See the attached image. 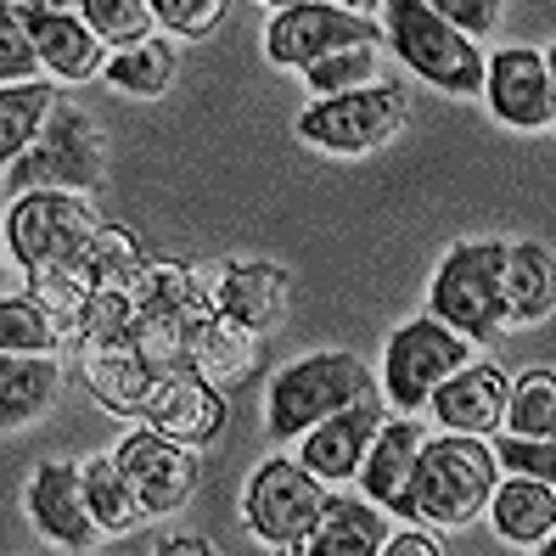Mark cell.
I'll return each instance as SVG.
<instances>
[{"label":"cell","instance_id":"12","mask_svg":"<svg viewBox=\"0 0 556 556\" xmlns=\"http://www.w3.org/2000/svg\"><path fill=\"white\" fill-rule=\"evenodd\" d=\"M113 462L129 483V495L141 501L147 517H169L191 501V489H198V450L191 444H175V439H163L152 428H136L118 450H113Z\"/></svg>","mask_w":556,"mask_h":556},{"label":"cell","instance_id":"22","mask_svg":"<svg viewBox=\"0 0 556 556\" xmlns=\"http://www.w3.org/2000/svg\"><path fill=\"white\" fill-rule=\"evenodd\" d=\"M28 28H35V51L46 74L96 79L108 68V46L90 35V23L79 12H28Z\"/></svg>","mask_w":556,"mask_h":556},{"label":"cell","instance_id":"18","mask_svg":"<svg viewBox=\"0 0 556 556\" xmlns=\"http://www.w3.org/2000/svg\"><path fill=\"white\" fill-rule=\"evenodd\" d=\"M421 444H428V433L416 428V416H410V410L382 416V428L371 433L366 462H359V472H354V478L366 483V495H371L382 511L405 517V489H410V472H416Z\"/></svg>","mask_w":556,"mask_h":556},{"label":"cell","instance_id":"25","mask_svg":"<svg viewBox=\"0 0 556 556\" xmlns=\"http://www.w3.org/2000/svg\"><path fill=\"white\" fill-rule=\"evenodd\" d=\"M141 265H147V248H141L136 231H124V225H96L90 242L62 270H68L74 287L90 299V292H108V287H129L141 276Z\"/></svg>","mask_w":556,"mask_h":556},{"label":"cell","instance_id":"35","mask_svg":"<svg viewBox=\"0 0 556 556\" xmlns=\"http://www.w3.org/2000/svg\"><path fill=\"white\" fill-rule=\"evenodd\" d=\"M304 79L315 90V102H320V96H343V90L371 85L377 79V46H343L332 56H315L304 68Z\"/></svg>","mask_w":556,"mask_h":556},{"label":"cell","instance_id":"34","mask_svg":"<svg viewBox=\"0 0 556 556\" xmlns=\"http://www.w3.org/2000/svg\"><path fill=\"white\" fill-rule=\"evenodd\" d=\"M74 12L90 23V35L102 46H136V40H147L157 28L147 0H79Z\"/></svg>","mask_w":556,"mask_h":556},{"label":"cell","instance_id":"4","mask_svg":"<svg viewBox=\"0 0 556 556\" xmlns=\"http://www.w3.org/2000/svg\"><path fill=\"white\" fill-rule=\"evenodd\" d=\"M382 40L400 51L410 74L450 96H478L483 90V51L450 28L428 0H382Z\"/></svg>","mask_w":556,"mask_h":556},{"label":"cell","instance_id":"30","mask_svg":"<svg viewBox=\"0 0 556 556\" xmlns=\"http://www.w3.org/2000/svg\"><path fill=\"white\" fill-rule=\"evenodd\" d=\"M79 478H85V501H90L96 529L129 534V529H141V522H147V511H141L136 495H129V483H124V472H118L113 455H96V462H85Z\"/></svg>","mask_w":556,"mask_h":556},{"label":"cell","instance_id":"37","mask_svg":"<svg viewBox=\"0 0 556 556\" xmlns=\"http://www.w3.org/2000/svg\"><path fill=\"white\" fill-rule=\"evenodd\" d=\"M147 7H152V23H163L180 40L214 35V23L225 17V0H147Z\"/></svg>","mask_w":556,"mask_h":556},{"label":"cell","instance_id":"38","mask_svg":"<svg viewBox=\"0 0 556 556\" xmlns=\"http://www.w3.org/2000/svg\"><path fill=\"white\" fill-rule=\"evenodd\" d=\"M28 299H40L51 315H56V326H62V338H68V326H74V315H79V304H85V292L74 287V276L68 270H28Z\"/></svg>","mask_w":556,"mask_h":556},{"label":"cell","instance_id":"23","mask_svg":"<svg viewBox=\"0 0 556 556\" xmlns=\"http://www.w3.org/2000/svg\"><path fill=\"white\" fill-rule=\"evenodd\" d=\"M489 517H495V534L511 540V545H545L551 529H556V495H551V483L545 478H495V489H489Z\"/></svg>","mask_w":556,"mask_h":556},{"label":"cell","instance_id":"26","mask_svg":"<svg viewBox=\"0 0 556 556\" xmlns=\"http://www.w3.org/2000/svg\"><path fill=\"white\" fill-rule=\"evenodd\" d=\"M56 359L51 354H7L0 349V428H23L56 400Z\"/></svg>","mask_w":556,"mask_h":556},{"label":"cell","instance_id":"19","mask_svg":"<svg viewBox=\"0 0 556 556\" xmlns=\"http://www.w3.org/2000/svg\"><path fill=\"white\" fill-rule=\"evenodd\" d=\"M287 299H292V281L281 265H270V258H248V265H231L219 276L214 287V309L231 315L237 326H248V332H276V326L287 320Z\"/></svg>","mask_w":556,"mask_h":556},{"label":"cell","instance_id":"1","mask_svg":"<svg viewBox=\"0 0 556 556\" xmlns=\"http://www.w3.org/2000/svg\"><path fill=\"white\" fill-rule=\"evenodd\" d=\"M129 299H136L129 343L147 354V366H152L157 377L186 371V366H191V343H198L203 320L214 315L208 287L191 276L186 265H169V258H147L141 276L129 281Z\"/></svg>","mask_w":556,"mask_h":556},{"label":"cell","instance_id":"39","mask_svg":"<svg viewBox=\"0 0 556 556\" xmlns=\"http://www.w3.org/2000/svg\"><path fill=\"white\" fill-rule=\"evenodd\" d=\"M495 450V467H506V472H517V478H545L551 483V472H556V450H551V439H495L489 444Z\"/></svg>","mask_w":556,"mask_h":556},{"label":"cell","instance_id":"10","mask_svg":"<svg viewBox=\"0 0 556 556\" xmlns=\"http://www.w3.org/2000/svg\"><path fill=\"white\" fill-rule=\"evenodd\" d=\"M326 506V483L304 467V462H265L253 478H248V495H242V511H248V529L276 545V551H299V540L309 534V522L320 517Z\"/></svg>","mask_w":556,"mask_h":556},{"label":"cell","instance_id":"24","mask_svg":"<svg viewBox=\"0 0 556 556\" xmlns=\"http://www.w3.org/2000/svg\"><path fill=\"white\" fill-rule=\"evenodd\" d=\"M551 248L517 242L501 253V320L506 326H540L551 315Z\"/></svg>","mask_w":556,"mask_h":556},{"label":"cell","instance_id":"8","mask_svg":"<svg viewBox=\"0 0 556 556\" xmlns=\"http://www.w3.org/2000/svg\"><path fill=\"white\" fill-rule=\"evenodd\" d=\"M102 157H108V141H102V129L90 124V113L51 108L40 136L28 141V152L12 163V186L17 191H35V186L85 191V186L102 180Z\"/></svg>","mask_w":556,"mask_h":556},{"label":"cell","instance_id":"3","mask_svg":"<svg viewBox=\"0 0 556 556\" xmlns=\"http://www.w3.org/2000/svg\"><path fill=\"white\" fill-rule=\"evenodd\" d=\"M377 394V377L371 366L359 354H304V359H292V366L270 382V410H265V428L276 444L287 439H299L304 428H315L320 416H332L354 400H366Z\"/></svg>","mask_w":556,"mask_h":556},{"label":"cell","instance_id":"28","mask_svg":"<svg viewBox=\"0 0 556 556\" xmlns=\"http://www.w3.org/2000/svg\"><path fill=\"white\" fill-rule=\"evenodd\" d=\"M51 108H56V96L40 79H23V85L0 90V169H12L28 152V141H35L40 124L51 118Z\"/></svg>","mask_w":556,"mask_h":556},{"label":"cell","instance_id":"7","mask_svg":"<svg viewBox=\"0 0 556 556\" xmlns=\"http://www.w3.org/2000/svg\"><path fill=\"white\" fill-rule=\"evenodd\" d=\"M96 225L102 219H96L90 198L35 186V191H23V198L12 203V214H7V248H12V258L23 270H56L90 242Z\"/></svg>","mask_w":556,"mask_h":556},{"label":"cell","instance_id":"13","mask_svg":"<svg viewBox=\"0 0 556 556\" xmlns=\"http://www.w3.org/2000/svg\"><path fill=\"white\" fill-rule=\"evenodd\" d=\"M483 102L501 124L511 129H545L556 118V96H551V62L529 46H506L495 62H483Z\"/></svg>","mask_w":556,"mask_h":556},{"label":"cell","instance_id":"44","mask_svg":"<svg viewBox=\"0 0 556 556\" xmlns=\"http://www.w3.org/2000/svg\"><path fill=\"white\" fill-rule=\"evenodd\" d=\"M326 7H343V12H371V7H382V0H326Z\"/></svg>","mask_w":556,"mask_h":556},{"label":"cell","instance_id":"6","mask_svg":"<svg viewBox=\"0 0 556 556\" xmlns=\"http://www.w3.org/2000/svg\"><path fill=\"white\" fill-rule=\"evenodd\" d=\"M501 242H462L450 248L428 287V315L444 320L467 343H495L501 332Z\"/></svg>","mask_w":556,"mask_h":556},{"label":"cell","instance_id":"32","mask_svg":"<svg viewBox=\"0 0 556 556\" xmlns=\"http://www.w3.org/2000/svg\"><path fill=\"white\" fill-rule=\"evenodd\" d=\"M501 428H511L517 439H551L556 428V377L540 366L529 371L511 394H506V416H501Z\"/></svg>","mask_w":556,"mask_h":556},{"label":"cell","instance_id":"29","mask_svg":"<svg viewBox=\"0 0 556 556\" xmlns=\"http://www.w3.org/2000/svg\"><path fill=\"white\" fill-rule=\"evenodd\" d=\"M108 85L124 90V96H163L175 79V46L163 40V35H147L136 46H118L108 56Z\"/></svg>","mask_w":556,"mask_h":556},{"label":"cell","instance_id":"36","mask_svg":"<svg viewBox=\"0 0 556 556\" xmlns=\"http://www.w3.org/2000/svg\"><path fill=\"white\" fill-rule=\"evenodd\" d=\"M40 74V51H35V28L17 0H0V79L23 85Z\"/></svg>","mask_w":556,"mask_h":556},{"label":"cell","instance_id":"9","mask_svg":"<svg viewBox=\"0 0 556 556\" xmlns=\"http://www.w3.org/2000/svg\"><path fill=\"white\" fill-rule=\"evenodd\" d=\"M472 359V343L462 332H450L444 320L421 315L410 326H400L388 338V354H382V388H388V405L400 410H421L433 400V388Z\"/></svg>","mask_w":556,"mask_h":556},{"label":"cell","instance_id":"31","mask_svg":"<svg viewBox=\"0 0 556 556\" xmlns=\"http://www.w3.org/2000/svg\"><path fill=\"white\" fill-rule=\"evenodd\" d=\"M62 326L40 299H0V349L7 354H56Z\"/></svg>","mask_w":556,"mask_h":556},{"label":"cell","instance_id":"40","mask_svg":"<svg viewBox=\"0 0 556 556\" xmlns=\"http://www.w3.org/2000/svg\"><path fill=\"white\" fill-rule=\"evenodd\" d=\"M428 7H433L450 28H462L467 40L495 35V23H501V0H428Z\"/></svg>","mask_w":556,"mask_h":556},{"label":"cell","instance_id":"5","mask_svg":"<svg viewBox=\"0 0 556 556\" xmlns=\"http://www.w3.org/2000/svg\"><path fill=\"white\" fill-rule=\"evenodd\" d=\"M410 118V102H405V85H359V90H343V96H320L315 108L299 113V136L320 152H343V157H359V152H377L388 147L405 129Z\"/></svg>","mask_w":556,"mask_h":556},{"label":"cell","instance_id":"15","mask_svg":"<svg viewBox=\"0 0 556 556\" xmlns=\"http://www.w3.org/2000/svg\"><path fill=\"white\" fill-rule=\"evenodd\" d=\"M141 421L152 433H163V439H175V444H208L214 433H219V421H225V394L203 377V371H169V377H157V388H152V400H147V410H141Z\"/></svg>","mask_w":556,"mask_h":556},{"label":"cell","instance_id":"43","mask_svg":"<svg viewBox=\"0 0 556 556\" xmlns=\"http://www.w3.org/2000/svg\"><path fill=\"white\" fill-rule=\"evenodd\" d=\"M23 12H74L79 0H17Z\"/></svg>","mask_w":556,"mask_h":556},{"label":"cell","instance_id":"27","mask_svg":"<svg viewBox=\"0 0 556 556\" xmlns=\"http://www.w3.org/2000/svg\"><path fill=\"white\" fill-rule=\"evenodd\" d=\"M253 359H258V332H248V326H237L219 309L203 320L198 343H191V371H203L219 394L253 377Z\"/></svg>","mask_w":556,"mask_h":556},{"label":"cell","instance_id":"42","mask_svg":"<svg viewBox=\"0 0 556 556\" xmlns=\"http://www.w3.org/2000/svg\"><path fill=\"white\" fill-rule=\"evenodd\" d=\"M157 551H163V556H180V551H191V556H208L214 545H208V540H163Z\"/></svg>","mask_w":556,"mask_h":556},{"label":"cell","instance_id":"41","mask_svg":"<svg viewBox=\"0 0 556 556\" xmlns=\"http://www.w3.org/2000/svg\"><path fill=\"white\" fill-rule=\"evenodd\" d=\"M382 556H444V545L428 529H400L382 540Z\"/></svg>","mask_w":556,"mask_h":556},{"label":"cell","instance_id":"21","mask_svg":"<svg viewBox=\"0 0 556 556\" xmlns=\"http://www.w3.org/2000/svg\"><path fill=\"white\" fill-rule=\"evenodd\" d=\"M382 540H388L382 506L354 501V495H326V506L309 522V534L299 540V551H309V556H377Z\"/></svg>","mask_w":556,"mask_h":556},{"label":"cell","instance_id":"17","mask_svg":"<svg viewBox=\"0 0 556 556\" xmlns=\"http://www.w3.org/2000/svg\"><path fill=\"white\" fill-rule=\"evenodd\" d=\"M28 517H35V529L56 545L68 551H85L96 545V517H90V501H85V478L74 462H51L28 478Z\"/></svg>","mask_w":556,"mask_h":556},{"label":"cell","instance_id":"33","mask_svg":"<svg viewBox=\"0 0 556 556\" xmlns=\"http://www.w3.org/2000/svg\"><path fill=\"white\" fill-rule=\"evenodd\" d=\"M129 320H136L129 287H108V292H90V299L79 304L68 338L74 343H118V338H129Z\"/></svg>","mask_w":556,"mask_h":556},{"label":"cell","instance_id":"14","mask_svg":"<svg viewBox=\"0 0 556 556\" xmlns=\"http://www.w3.org/2000/svg\"><path fill=\"white\" fill-rule=\"evenodd\" d=\"M382 416H388V405H382L377 394L354 400V405H343V410H332V416H320L315 428L299 433V439H304L299 462H304L320 483H349V478L359 472V462H366V444H371V433L382 428Z\"/></svg>","mask_w":556,"mask_h":556},{"label":"cell","instance_id":"20","mask_svg":"<svg viewBox=\"0 0 556 556\" xmlns=\"http://www.w3.org/2000/svg\"><path fill=\"white\" fill-rule=\"evenodd\" d=\"M85 349V382H90V394L102 400L113 416H136L147 410L152 400V388H157V371L147 366V354L118 338V343H79Z\"/></svg>","mask_w":556,"mask_h":556},{"label":"cell","instance_id":"11","mask_svg":"<svg viewBox=\"0 0 556 556\" xmlns=\"http://www.w3.org/2000/svg\"><path fill=\"white\" fill-rule=\"evenodd\" d=\"M343 46H382V28L366 12H343L326 0H287L265 23V56L276 68H309L315 56H332Z\"/></svg>","mask_w":556,"mask_h":556},{"label":"cell","instance_id":"2","mask_svg":"<svg viewBox=\"0 0 556 556\" xmlns=\"http://www.w3.org/2000/svg\"><path fill=\"white\" fill-rule=\"evenodd\" d=\"M495 489V450L478 433H450L428 439L416 455V472L405 489V517L428 522V529H462L472 522Z\"/></svg>","mask_w":556,"mask_h":556},{"label":"cell","instance_id":"16","mask_svg":"<svg viewBox=\"0 0 556 556\" xmlns=\"http://www.w3.org/2000/svg\"><path fill=\"white\" fill-rule=\"evenodd\" d=\"M506 394H511V382L506 371L495 366V359H467V366H455L439 388H433V416L444 421L450 433H478L489 439L501 428V416H506Z\"/></svg>","mask_w":556,"mask_h":556}]
</instances>
